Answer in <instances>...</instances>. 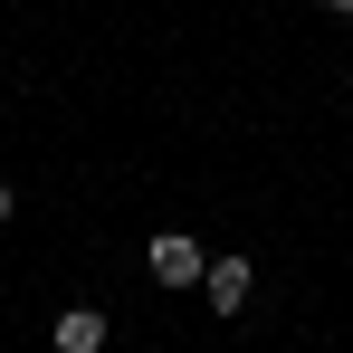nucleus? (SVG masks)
Returning <instances> with one entry per match:
<instances>
[{
    "mask_svg": "<svg viewBox=\"0 0 353 353\" xmlns=\"http://www.w3.org/2000/svg\"><path fill=\"white\" fill-rule=\"evenodd\" d=\"M143 268H153V287H201V277H210V248H201V239H191V230H163V239H153V248H143Z\"/></svg>",
    "mask_w": 353,
    "mask_h": 353,
    "instance_id": "obj_1",
    "label": "nucleus"
},
{
    "mask_svg": "<svg viewBox=\"0 0 353 353\" xmlns=\"http://www.w3.org/2000/svg\"><path fill=\"white\" fill-rule=\"evenodd\" d=\"M105 334H115L105 305H58V325H48V344H58V353H105Z\"/></svg>",
    "mask_w": 353,
    "mask_h": 353,
    "instance_id": "obj_2",
    "label": "nucleus"
},
{
    "mask_svg": "<svg viewBox=\"0 0 353 353\" xmlns=\"http://www.w3.org/2000/svg\"><path fill=\"white\" fill-rule=\"evenodd\" d=\"M201 296H210L220 315H239V305L258 296V268H248V258H210V277H201Z\"/></svg>",
    "mask_w": 353,
    "mask_h": 353,
    "instance_id": "obj_3",
    "label": "nucleus"
},
{
    "mask_svg": "<svg viewBox=\"0 0 353 353\" xmlns=\"http://www.w3.org/2000/svg\"><path fill=\"white\" fill-rule=\"evenodd\" d=\"M10 210H19V191H10V181H0V220H10Z\"/></svg>",
    "mask_w": 353,
    "mask_h": 353,
    "instance_id": "obj_4",
    "label": "nucleus"
},
{
    "mask_svg": "<svg viewBox=\"0 0 353 353\" xmlns=\"http://www.w3.org/2000/svg\"><path fill=\"white\" fill-rule=\"evenodd\" d=\"M325 10H334V19H353V0H325Z\"/></svg>",
    "mask_w": 353,
    "mask_h": 353,
    "instance_id": "obj_5",
    "label": "nucleus"
},
{
    "mask_svg": "<svg viewBox=\"0 0 353 353\" xmlns=\"http://www.w3.org/2000/svg\"><path fill=\"white\" fill-rule=\"evenodd\" d=\"M344 77H353V67H344Z\"/></svg>",
    "mask_w": 353,
    "mask_h": 353,
    "instance_id": "obj_6",
    "label": "nucleus"
}]
</instances>
